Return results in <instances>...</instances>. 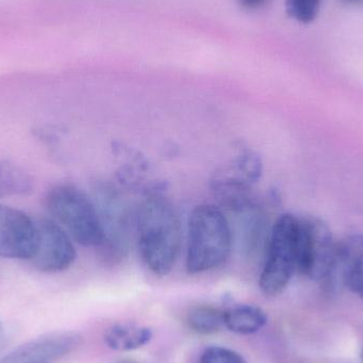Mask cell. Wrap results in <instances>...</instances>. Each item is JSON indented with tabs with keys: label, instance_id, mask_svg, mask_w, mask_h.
<instances>
[{
	"label": "cell",
	"instance_id": "obj_1",
	"mask_svg": "<svg viewBox=\"0 0 363 363\" xmlns=\"http://www.w3.org/2000/svg\"><path fill=\"white\" fill-rule=\"evenodd\" d=\"M138 247L143 260L159 277L169 274L180 254V217L172 201L160 194L147 198L138 215Z\"/></svg>",
	"mask_w": 363,
	"mask_h": 363
},
{
	"label": "cell",
	"instance_id": "obj_2",
	"mask_svg": "<svg viewBox=\"0 0 363 363\" xmlns=\"http://www.w3.org/2000/svg\"><path fill=\"white\" fill-rule=\"evenodd\" d=\"M232 245V228L221 209L211 204L192 209L186 253V270L189 274L208 272L225 264Z\"/></svg>",
	"mask_w": 363,
	"mask_h": 363
},
{
	"label": "cell",
	"instance_id": "obj_3",
	"mask_svg": "<svg viewBox=\"0 0 363 363\" xmlns=\"http://www.w3.org/2000/svg\"><path fill=\"white\" fill-rule=\"evenodd\" d=\"M46 205L57 221L79 245L99 249L104 241L99 209L85 192L70 184H60L49 190Z\"/></svg>",
	"mask_w": 363,
	"mask_h": 363
},
{
	"label": "cell",
	"instance_id": "obj_4",
	"mask_svg": "<svg viewBox=\"0 0 363 363\" xmlns=\"http://www.w3.org/2000/svg\"><path fill=\"white\" fill-rule=\"evenodd\" d=\"M298 218L281 215L273 224L266 245L259 287L266 296H277L298 272Z\"/></svg>",
	"mask_w": 363,
	"mask_h": 363
},
{
	"label": "cell",
	"instance_id": "obj_5",
	"mask_svg": "<svg viewBox=\"0 0 363 363\" xmlns=\"http://www.w3.org/2000/svg\"><path fill=\"white\" fill-rule=\"evenodd\" d=\"M337 247L326 222L317 217L298 218V272L311 279H324L334 272Z\"/></svg>",
	"mask_w": 363,
	"mask_h": 363
},
{
	"label": "cell",
	"instance_id": "obj_6",
	"mask_svg": "<svg viewBox=\"0 0 363 363\" xmlns=\"http://www.w3.org/2000/svg\"><path fill=\"white\" fill-rule=\"evenodd\" d=\"M38 242L28 262L43 273H59L70 268L77 258L76 247L66 230L48 218L36 220Z\"/></svg>",
	"mask_w": 363,
	"mask_h": 363
},
{
	"label": "cell",
	"instance_id": "obj_7",
	"mask_svg": "<svg viewBox=\"0 0 363 363\" xmlns=\"http://www.w3.org/2000/svg\"><path fill=\"white\" fill-rule=\"evenodd\" d=\"M38 242L36 220L0 204V257L29 260Z\"/></svg>",
	"mask_w": 363,
	"mask_h": 363
},
{
	"label": "cell",
	"instance_id": "obj_8",
	"mask_svg": "<svg viewBox=\"0 0 363 363\" xmlns=\"http://www.w3.org/2000/svg\"><path fill=\"white\" fill-rule=\"evenodd\" d=\"M82 342L78 333H50L19 345L0 358V363H57L74 353Z\"/></svg>",
	"mask_w": 363,
	"mask_h": 363
},
{
	"label": "cell",
	"instance_id": "obj_9",
	"mask_svg": "<svg viewBox=\"0 0 363 363\" xmlns=\"http://www.w3.org/2000/svg\"><path fill=\"white\" fill-rule=\"evenodd\" d=\"M339 269L345 285L363 298V235L345 237L337 247L335 270Z\"/></svg>",
	"mask_w": 363,
	"mask_h": 363
},
{
	"label": "cell",
	"instance_id": "obj_10",
	"mask_svg": "<svg viewBox=\"0 0 363 363\" xmlns=\"http://www.w3.org/2000/svg\"><path fill=\"white\" fill-rule=\"evenodd\" d=\"M152 337V330L147 326L116 324L106 330L104 340L114 351L130 352L148 345Z\"/></svg>",
	"mask_w": 363,
	"mask_h": 363
},
{
	"label": "cell",
	"instance_id": "obj_11",
	"mask_svg": "<svg viewBox=\"0 0 363 363\" xmlns=\"http://www.w3.org/2000/svg\"><path fill=\"white\" fill-rule=\"evenodd\" d=\"M267 321L266 313L254 305H236L224 311V325L235 334H255L266 325Z\"/></svg>",
	"mask_w": 363,
	"mask_h": 363
},
{
	"label": "cell",
	"instance_id": "obj_12",
	"mask_svg": "<svg viewBox=\"0 0 363 363\" xmlns=\"http://www.w3.org/2000/svg\"><path fill=\"white\" fill-rule=\"evenodd\" d=\"M186 323L196 334H217L222 328H225L224 311L206 305L194 307L187 313Z\"/></svg>",
	"mask_w": 363,
	"mask_h": 363
},
{
	"label": "cell",
	"instance_id": "obj_13",
	"mask_svg": "<svg viewBox=\"0 0 363 363\" xmlns=\"http://www.w3.org/2000/svg\"><path fill=\"white\" fill-rule=\"evenodd\" d=\"M33 190V181L21 168L10 162H0V198L26 196Z\"/></svg>",
	"mask_w": 363,
	"mask_h": 363
},
{
	"label": "cell",
	"instance_id": "obj_14",
	"mask_svg": "<svg viewBox=\"0 0 363 363\" xmlns=\"http://www.w3.org/2000/svg\"><path fill=\"white\" fill-rule=\"evenodd\" d=\"M322 0H286V12L294 21L311 23L317 18Z\"/></svg>",
	"mask_w": 363,
	"mask_h": 363
},
{
	"label": "cell",
	"instance_id": "obj_15",
	"mask_svg": "<svg viewBox=\"0 0 363 363\" xmlns=\"http://www.w3.org/2000/svg\"><path fill=\"white\" fill-rule=\"evenodd\" d=\"M199 363H247L245 362V358L237 353V352L233 351V350L228 349V347H209L205 349L201 355Z\"/></svg>",
	"mask_w": 363,
	"mask_h": 363
},
{
	"label": "cell",
	"instance_id": "obj_16",
	"mask_svg": "<svg viewBox=\"0 0 363 363\" xmlns=\"http://www.w3.org/2000/svg\"><path fill=\"white\" fill-rule=\"evenodd\" d=\"M239 4L247 10H255L264 6L267 0H238Z\"/></svg>",
	"mask_w": 363,
	"mask_h": 363
},
{
	"label": "cell",
	"instance_id": "obj_17",
	"mask_svg": "<svg viewBox=\"0 0 363 363\" xmlns=\"http://www.w3.org/2000/svg\"><path fill=\"white\" fill-rule=\"evenodd\" d=\"M6 328H4V321L0 318V350L4 347L6 343Z\"/></svg>",
	"mask_w": 363,
	"mask_h": 363
},
{
	"label": "cell",
	"instance_id": "obj_18",
	"mask_svg": "<svg viewBox=\"0 0 363 363\" xmlns=\"http://www.w3.org/2000/svg\"><path fill=\"white\" fill-rule=\"evenodd\" d=\"M347 1H358V0H347Z\"/></svg>",
	"mask_w": 363,
	"mask_h": 363
},
{
	"label": "cell",
	"instance_id": "obj_19",
	"mask_svg": "<svg viewBox=\"0 0 363 363\" xmlns=\"http://www.w3.org/2000/svg\"><path fill=\"white\" fill-rule=\"evenodd\" d=\"M121 363H133V362H121Z\"/></svg>",
	"mask_w": 363,
	"mask_h": 363
},
{
	"label": "cell",
	"instance_id": "obj_20",
	"mask_svg": "<svg viewBox=\"0 0 363 363\" xmlns=\"http://www.w3.org/2000/svg\"><path fill=\"white\" fill-rule=\"evenodd\" d=\"M362 359H363V355H362Z\"/></svg>",
	"mask_w": 363,
	"mask_h": 363
}]
</instances>
